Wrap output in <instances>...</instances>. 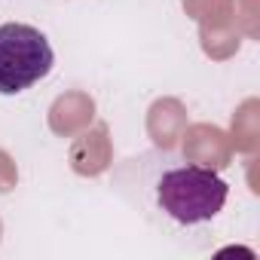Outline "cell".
I'll use <instances>...</instances> for the list:
<instances>
[{"label": "cell", "instance_id": "7a4b0ae2", "mask_svg": "<svg viewBox=\"0 0 260 260\" xmlns=\"http://www.w3.org/2000/svg\"><path fill=\"white\" fill-rule=\"evenodd\" d=\"M55 64L46 34L34 25H0V95H19L40 83Z\"/></svg>", "mask_w": 260, "mask_h": 260}, {"label": "cell", "instance_id": "6da1fadb", "mask_svg": "<svg viewBox=\"0 0 260 260\" xmlns=\"http://www.w3.org/2000/svg\"><path fill=\"white\" fill-rule=\"evenodd\" d=\"M230 196L226 181L202 166H178L162 172L156 184V202L159 208L184 226H199L208 223L211 217L220 214L223 202Z\"/></svg>", "mask_w": 260, "mask_h": 260}]
</instances>
